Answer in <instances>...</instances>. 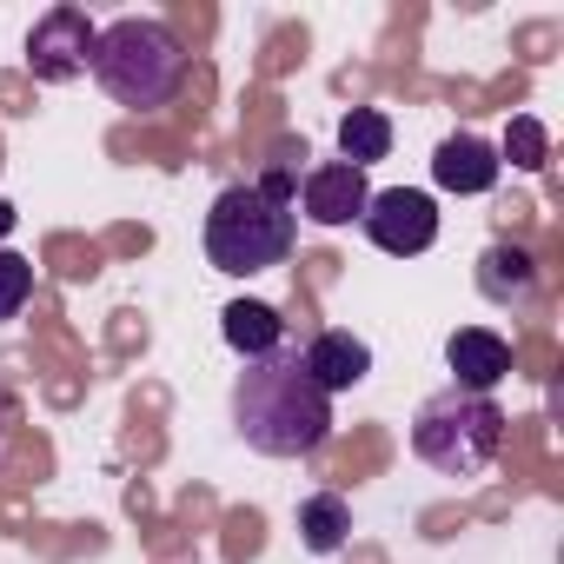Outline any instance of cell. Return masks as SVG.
I'll list each match as a JSON object with an SVG mask.
<instances>
[{
    "label": "cell",
    "mask_w": 564,
    "mask_h": 564,
    "mask_svg": "<svg viewBox=\"0 0 564 564\" xmlns=\"http://www.w3.org/2000/svg\"><path fill=\"white\" fill-rule=\"evenodd\" d=\"M232 432L259 458H313L333 438V399L306 379L300 352H272L232 379Z\"/></svg>",
    "instance_id": "obj_1"
},
{
    "label": "cell",
    "mask_w": 564,
    "mask_h": 564,
    "mask_svg": "<svg viewBox=\"0 0 564 564\" xmlns=\"http://www.w3.org/2000/svg\"><path fill=\"white\" fill-rule=\"evenodd\" d=\"M87 74L100 80V94H107L113 107H127V113H160V107H173V94L186 87V47H180V34H173L166 21L127 14V21H107V28H100Z\"/></svg>",
    "instance_id": "obj_2"
},
{
    "label": "cell",
    "mask_w": 564,
    "mask_h": 564,
    "mask_svg": "<svg viewBox=\"0 0 564 564\" xmlns=\"http://www.w3.org/2000/svg\"><path fill=\"white\" fill-rule=\"evenodd\" d=\"M293 239H300V219L286 199L259 193L252 180L226 186L206 213V259L213 272H232V279H252V272H272L293 259Z\"/></svg>",
    "instance_id": "obj_3"
},
{
    "label": "cell",
    "mask_w": 564,
    "mask_h": 564,
    "mask_svg": "<svg viewBox=\"0 0 564 564\" xmlns=\"http://www.w3.org/2000/svg\"><path fill=\"white\" fill-rule=\"evenodd\" d=\"M498 445H505V412H498V399H485V392L445 386V392H432V399L412 412V452H419V465H432L438 478H478V471L498 458Z\"/></svg>",
    "instance_id": "obj_4"
},
{
    "label": "cell",
    "mask_w": 564,
    "mask_h": 564,
    "mask_svg": "<svg viewBox=\"0 0 564 564\" xmlns=\"http://www.w3.org/2000/svg\"><path fill=\"white\" fill-rule=\"evenodd\" d=\"M94 41H100V28L87 21V8H47L34 28H28V67H34V80H47V87H67V80H80L87 67H94Z\"/></svg>",
    "instance_id": "obj_5"
},
{
    "label": "cell",
    "mask_w": 564,
    "mask_h": 564,
    "mask_svg": "<svg viewBox=\"0 0 564 564\" xmlns=\"http://www.w3.org/2000/svg\"><path fill=\"white\" fill-rule=\"evenodd\" d=\"M359 226H366V239H372L379 252L419 259V252H432V239H438V199L419 193V186H392V193H372V199H366Z\"/></svg>",
    "instance_id": "obj_6"
},
{
    "label": "cell",
    "mask_w": 564,
    "mask_h": 564,
    "mask_svg": "<svg viewBox=\"0 0 564 564\" xmlns=\"http://www.w3.org/2000/svg\"><path fill=\"white\" fill-rule=\"evenodd\" d=\"M300 213L313 219V226H352L359 213H366V199H372V186H366V173L359 166H346V160H326V166H313L306 180H300Z\"/></svg>",
    "instance_id": "obj_7"
},
{
    "label": "cell",
    "mask_w": 564,
    "mask_h": 564,
    "mask_svg": "<svg viewBox=\"0 0 564 564\" xmlns=\"http://www.w3.org/2000/svg\"><path fill=\"white\" fill-rule=\"evenodd\" d=\"M445 366H452V386L458 392H498L505 372H511V339H498L491 326H458L445 339Z\"/></svg>",
    "instance_id": "obj_8"
},
{
    "label": "cell",
    "mask_w": 564,
    "mask_h": 564,
    "mask_svg": "<svg viewBox=\"0 0 564 564\" xmlns=\"http://www.w3.org/2000/svg\"><path fill=\"white\" fill-rule=\"evenodd\" d=\"M300 366H306V379L333 399V392H352V386H366V379H372V346H366L359 333L326 326V333H313V339H306Z\"/></svg>",
    "instance_id": "obj_9"
},
{
    "label": "cell",
    "mask_w": 564,
    "mask_h": 564,
    "mask_svg": "<svg viewBox=\"0 0 564 564\" xmlns=\"http://www.w3.org/2000/svg\"><path fill=\"white\" fill-rule=\"evenodd\" d=\"M498 173H505V166H498V147L478 140V133H445L438 153H432V180H438L445 193H491Z\"/></svg>",
    "instance_id": "obj_10"
},
{
    "label": "cell",
    "mask_w": 564,
    "mask_h": 564,
    "mask_svg": "<svg viewBox=\"0 0 564 564\" xmlns=\"http://www.w3.org/2000/svg\"><path fill=\"white\" fill-rule=\"evenodd\" d=\"M478 293L491 300V306H511V313H524V306H538V259L524 252V246H485L478 252Z\"/></svg>",
    "instance_id": "obj_11"
},
{
    "label": "cell",
    "mask_w": 564,
    "mask_h": 564,
    "mask_svg": "<svg viewBox=\"0 0 564 564\" xmlns=\"http://www.w3.org/2000/svg\"><path fill=\"white\" fill-rule=\"evenodd\" d=\"M219 339H226L246 366H259V359H272V352H286V319H279V306H265V300H232V306L219 313Z\"/></svg>",
    "instance_id": "obj_12"
},
{
    "label": "cell",
    "mask_w": 564,
    "mask_h": 564,
    "mask_svg": "<svg viewBox=\"0 0 564 564\" xmlns=\"http://www.w3.org/2000/svg\"><path fill=\"white\" fill-rule=\"evenodd\" d=\"M346 538H352V505H346L339 491H313V498H300V544H306L313 557L346 551Z\"/></svg>",
    "instance_id": "obj_13"
},
{
    "label": "cell",
    "mask_w": 564,
    "mask_h": 564,
    "mask_svg": "<svg viewBox=\"0 0 564 564\" xmlns=\"http://www.w3.org/2000/svg\"><path fill=\"white\" fill-rule=\"evenodd\" d=\"M339 153H346V166L372 173V166L392 153V120H386L379 107H352V113L339 120Z\"/></svg>",
    "instance_id": "obj_14"
},
{
    "label": "cell",
    "mask_w": 564,
    "mask_h": 564,
    "mask_svg": "<svg viewBox=\"0 0 564 564\" xmlns=\"http://www.w3.org/2000/svg\"><path fill=\"white\" fill-rule=\"evenodd\" d=\"M28 300H34V265H28L21 252L0 246V326L21 319V306H28Z\"/></svg>",
    "instance_id": "obj_15"
},
{
    "label": "cell",
    "mask_w": 564,
    "mask_h": 564,
    "mask_svg": "<svg viewBox=\"0 0 564 564\" xmlns=\"http://www.w3.org/2000/svg\"><path fill=\"white\" fill-rule=\"evenodd\" d=\"M505 160H518L524 173H544V160H551V133L524 113V120H511V133H505ZM498 160V166H505Z\"/></svg>",
    "instance_id": "obj_16"
},
{
    "label": "cell",
    "mask_w": 564,
    "mask_h": 564,
    "mask_svg": "<svg viewBox=\"0 0 564 564\" xmlns=\"http://www.w3.org/2000/svg\"><path fill=\"white\" fill-rule=\"evenodd\" d=\"M14 219H21V213H14L8 199H0V239H8V232H14Z\"/></svg>",
    "instance_id": "obj_17"
},
{
    "label": "cell",
    "mask_w": 564,
    "mask_h": 564,
    "mask_svg": "<svg viewBox=\"0 0 564 564\" xmlns=\"http://www.w3.org/2000/svg\"><path fill=\"white\" fill-rule=\"evenodd\" d=\"M0 432H8V405H0Z\"/></svg>",
    "instance_id": "obj_18"
}]
</instances>
